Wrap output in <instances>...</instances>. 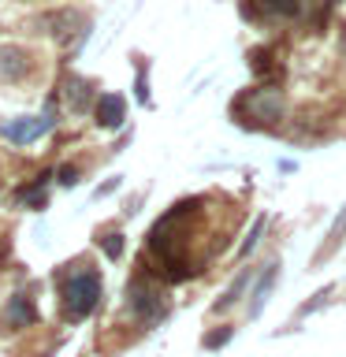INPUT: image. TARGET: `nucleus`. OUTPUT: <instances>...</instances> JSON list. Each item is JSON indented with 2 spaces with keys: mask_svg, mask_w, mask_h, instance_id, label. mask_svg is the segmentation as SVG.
<instances>
[{
  "mask_svg": "<svg viewBox=\"0 0 346 357\" xmlns=\"http://www.w3.org/2000/svg\"><path fill=\"white\" fill-rule=\"evenodd\" d=\"M60 183L63 186H78V167H71V164L60 167Z\"/></svg>",
  "mask_w": 346,
  "mask_h": 357,
  "instance_id": "nucleus-20",
  "label": "nucleus"
},
{
  "mask_svg": "<svg viewBox=\"0 0 346 357\" xmlns=\"http://www.w3.org/2000/svg\"><path fill=\"white\" fill-rule=\"evenodd\" d=\"M127 309L130 317L142 324V328H156V324L167 320V312H172V301H167L164 287L156 283V279L145 272V268H138L130 279H127Z\"/></svg>",
  "mask_w": 346,
  "mask_h": 357,
  "instance_id": "nucleus-3",
  "label": "nucleus"
},
{
  "mask_svg": "<svg viewBox=\"0 0 346 357\" xmlns=\"http://www.w3.org/2000/svg\"><path fill=\"white\" fill-rule=\"evenodd\" d=\"M38 324V305L33 298L27 294H11L0 309V331H22V328H33Z\"/></svg>",
  "mask_w": 346,
  "mask_h": 357,
  "instance_id": "nucleus-6",
  "label": "nucleus"
},
{
  "mask_svg": "<svg viewBox=\"0 0 346 357\" xmlns=\"http://www.w3.org/2000/svg\"><path fill=\"white\" fill-rule=\"evenodd\" d=\"M56 127V97H49V105H45L41 116H22V119H11L0 127V134L11 142V145H30L38 142L41 134H49Z\"/></svg>",
  "mask_w": 346,
  "mask_h": 357,
  "instance_id": "nucleus-5",
  "label": "nucleus"
},
{
  "mask_svg": "<svg viewBox=\"0 0 346 357\" xmlns=\"http://www.w3.org/2000/svg\"><path fill=\"white\" fill-rule=\"evenodd\" d=\"M301 11V0H246L242 15L250 19H290Z\"/></svg>",
  "mask_w": 346,
  "mask_h": 357,
  "instance_id": "nucleus-9",
  "label": "nucleus"
},
{
  "mask_svg": "<svg viewBox=\"0 0 346 357\" xmlns=\"http://www.w3.org/2000/svg\"><path fill=\"white\" fill-rule=\"evenodd\" d=\"M97 242L105 245L108 261H119V257H123V234H119V231H108L105 238H100V234H97Z\"/></svg>",
  "mask_w": 346,
  "mask_h": 357,
  "instance_id": "nucleus-18",
  "label": "nucleus"
},
{
  "mask_svg": "<svg viewBox=\"0 0 346 357\" xmlns=\"http://www.w3.org/2000/svg\"><path fill=\"white\" fill-rule=\"evenodd\" d=\"M138 100H142V105H149V86H145V67L138 71Z\"/></svg>",
  "mask_w": 346,
  "mask_h": 357,
  "instance_id": "nucleus-21",
  "label": "nucleus"
},
{
  "mask_svg": "<svg viewBox=\"0 0 346 357\" xmlns=\"http://www.w3.org/2000/svg\"><path fill=\"white\" fill-rule=\"evenodd\" d=\"M93 116H97V127L105 130H116L123 119H127V100H123V93H105L93 100Z\"/></svg>",
  "mask_w": 346,
  "mask_h": 357,
  "instance_id": "nucleus-11",
  "label": "nucleus"
},
{
  "mask_svg": "<svg viewBox=\"0 0 346 357\" xmlns=\"http://www.w3.org/2000/svg\"><path fill=\"white\" fill-rule=\"evenodd\" d=\"M264 234V216H257L253 220V227H250V234H246V242L239 245V261H246V257L253 253V245H257V238Z\"/></svg>",
  "mask_w": 346,
  "mask_h": 357,
  "instance_id": "nucleus-17",
  "label": "nucleus"
},
{
  "mask_svg": "<svg viewBox=\"0 0 346 357\" xmlns=\"http://www.w3.org/2000/svg\"><path fill=\"white\" fill-rule=\"evenodd\" d=\"M30 52L19 49V45H4L0 49V78L4 82H22V78L30 75Z\"/></svg>",
  "mask_w": 346,
  "mask_h": 357,
  "instance_id": "nucleus-10",
  "label": "nucleus"
},
{
  "mask_svg": "<svg viewBox=\"0 0 346 357\" xmlns=\"http://www.w3.org/2000/svg\"><path fill=\"white\" fill-rule=\"evenodd\" d=\"M346 242V205H343V212L335 216V223H331V231H328V242L320 245L317 253H313V264H320V261H328V257L339 250V245Z\"/></svg>",
  "mask_w": 346,
  "mask_h": 357,
  "instance_id": "nucleus-14",
  "label": "nucleus"
},
{
  "mask_svg": "<svg viewBox=\"0 0 346 357\" xmlns=\"http://www.w3.org/2000/svg\"><path fill=\"white\" fill-rule=\"evenodd\" d=\"M49 26H52V38H60V41H71V33L75 38H86L89 33V15L86 11H56V15H49Z\"/></svg>",
  "mask_w": 346,
  "mask_h": 357,
  "instance_id": "nucleus-8",
  "label": "nucleus"
},
{
  "mask_svg": "<svg viewBox=\"0 0 346 357\" xmlns=\"http://www.w3.org/2000/svg\"><path fill=\"white\" fill-rule=\"evenodd\" d=\"M343 52H346V38H343Z\"/></svg>",
  "mask_w": 346,
  "mask_h": 357,
  "instance_id": "nucleus-22",
  "label": "nucleus"
},
{
  "mask_svg": "<svg viewBox=\"0 0 346 357\" xmlns=\"http://www.w3.org/2000/svg\"><path fill=\"white\" fill-rule=\"evenodd\" d=\"M250 279H253V268H242L239 272V279H234V283L223 290V294L216 298V305H212V312H227L231 305H239L242 301V294H246V287H250Z\"/></svg>",
  "mask_w": 346,
  "mask_h": 357,
  "instance_id": "nucleus-13",
  "label": "nucleus"
},
{
  "mask_svg": "<svg viewBox=\"0 0 346 357\" xmlns=\"http://www.w3.org/2000/svg\"><path fill=\"white\" fill-rule=\"evenodd\" d=\"M234 339V328H227V324H220L216 331H209L205 339H201V346H205V350H220V346H227Z\"/></svg>",
  "mask_w": 346,
  "mask_h": 357,
  "instance_id": "nucleus-16",
  "label": "nucleus"
},
{
  "mask_svg": "<svg viewBox=\"0 0 346 357\" xmlns=\"http://www.w3.org/2000/svg\"><path fill=\"white\" fill-rule=\"evenodd\" d=\"M201 205H205V197L175 201V205L153 223L149 238H145V250H149V257L156 261V268H160V275L167 283H183V279H190L197 272L194 261H190V253H186V242H190V220L201 212Z\"/></svg>",
  "mask_w": 346,
  "mask_h": 357,
  "instance_id": "nucleus-1",
  "label": "nucleus"
},
{
  "mask_svg": "<svg viewBox=\"0 0 346 357\" xmlns=\"http://www.w3.org/2000/svg\"><path fill=\"white\" fill-rule=\"evenodd\" d=\"M287 112V100L276 86H257V89H246V93L231 105V116L242 123V127H253V130H264V127H276Z\"/></svg>",
  "mask_w": 346,
  "mask_h": 357,
  "instance_id": "nucleus-4",
  "label": "nucleus"
},
{
  "mask_svg": "<svg viewBox=\"0 0 346 357\" xmlns=\"http://www.w3.org/2000/svg\"><path fill=\"white\" fill-rule=\"evenodd\" d=\"M63 100H67V108H71V116H86L97 100V86L82 75H67L63 78Z\"/></svg>",
  "mask_w": 346,
  "mask_h": 357,
  "instance_id": "nucleus-7",
  "label": "nucleus"
},
{
  "mask_svg": "<svg viewBox=\"0 0 346 357\" xmlns=\"http://www.w3.org/2000/svg\"><path fill=\"white\" fill-rule=\"evenodd\" d=\"M56 283H60V312L67 324H82L89 312L100 305V298H105V283H100V275L93 268H86L78 261L75 268L63 264V272L56 275Z\"/></svg>",
  "mask_w": 346,
  "mask_h": 357,
  "instance_id": "nucleus-2",
  "label": "nucleus"
},
{
  "mask_svg": "<svg viewBox=\"0 0 346 357\" xmlns=\"http://www.w3.org/2000/svg\"><path fill=\"white\" fill-rule=\"evenodd\" d=\"M49 178H52L49 172H41L30 186H19V190H15V197H19L27 208H45V205H49V194H45V183H49Z\"/></svg>",
  "mask_w": 346,
  "mask_h": 357,
  "instance_id": "nucleus-15",
  "label": "nucleus"
},
{
  "mask_svg": "<svg viewBox=\"0 0 346 357\" xmlns=\"http://www.w3.org/2000/svg\"><path fill=\"white\" fill-rule=\"evenodd\" d=\"M116 190H119V175H116V178H108V183H105V186H97V190H93V197L100 201V197H108V194H116Z\"/></svg>",
  "mask_w": 346,
  "mask_h": 357,
  "instance_id": "nucleus-19",
  "label": "nucleus"
},
{
  "mask_svg": "<svg viewBox=\"0 0 346 357\" xmlns=\"http://www.w3.org/2000/svg\"><path fill=\"white\" fill-rule=\"evenodd\" d=\"M276 283H279V261H272L261 275H257V287H253V294H250V317H261V309L268 305Z\"/></svg>",
  "mask_w": 346,
  "mask_h": 357,
  "instance_id": "nucleus-12",
  "label": "nucleus"
}]
</instances>
